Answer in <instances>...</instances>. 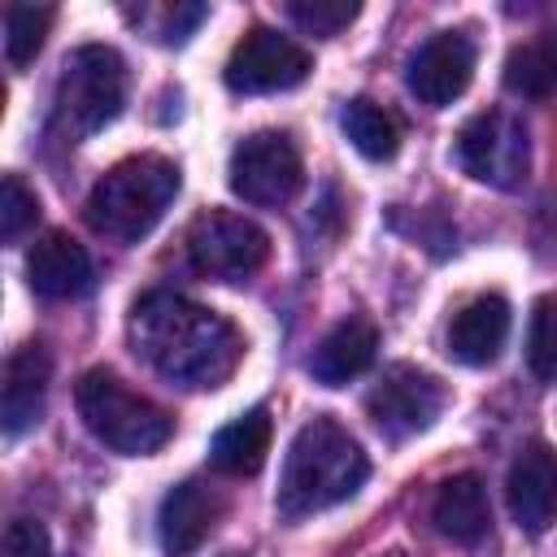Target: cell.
Listing matches in <instances>:
<instances>
[{
    "label": "cell",
    "instance_id": "cell-5",
    "mask_svg": "<svg viewBox=\"0 0 557 557\" xmlns=\"http://www.w3.org/2000/svg\"><path fill=\"white\" fill-rule=\"evenodd\" d=\"M74 405H78V418L87 422V431L122 457H148L174 435V418L144 392L126 387L104 366H96L78 379Z\"/></svg>",
    "mask_w": 557,
    "mask_h": 557
},
{
    "label": "cell",
    "instance_id": "cell-26",
    "mask_svg": "<svg viewBox=\"0 0 557 557\" xmlns=\"http://www.w3.org/2000/svg\"><path fill=\"white\" fill-rule=\"evenodd\" d=\"M0 557H52L48 531L35 518H13L0 540Z\"/></svg>",
    "mask_w": 557,
    "mask_h": 557
},
{
    "label": "cell",
    "instance_id": "cell-15",
    "mask_svg": "<svg viewBox=\"0 0 557 557\" xmlns=\"http://www.w3.org/2000/svg\"><path fill=\"white\" fill-rule=\"evenodd\" d=\"M509 339V300L500 292H483L461 305L448 322V357L461 366H492Z\"/></svg>",
    "mask_w": 557,
    "mask_h": 557
},
{
    "label": "cell",
    "instance_id": "cell-10",
    "mask_svg": "<svg viewBox=\"0 0 557 557\" xmlns=\"http://www.w3.org/2000/svg\"><path fill=\"white\" fill-rule=\"evenodd\" d=\"M444 409V387L418 366H387L366 392V413L387 440H409L426 431Z\"/></svg>",
    "mask_w": 557,
    "mask_h": 557
},
{
    "label": "cell",
    "instance_id": "cell-24",
    "mask_svg": "<svg viewBox=\"0 0 557 557\" xmlns=\"http://www.w3.org/2000/svg\"><path fill=\"white\" fill-rule=\"evenodd\" d=\"M357 13H361V4H352V0H287V17L305 35H322V39L339 35Z\"/></svg>",
    "mask_w": 557,
    "mask_h": 557
},
{
    "label": "cell",
    "instance_id": "cell-16",
    "mask_svg": "<svg viewBox=\"0 0 557 557\" xmlns=\"http://www.w3.org/2000/svg\"><path fill=\"white\" fill-rule=\"evenodd\" d=\"M48 379H52V357H48L44 344H22L4 361V392H0L4 435H22L44 418Z\"/></svg>",
    "mask_w": 557,
    "mask_h": 557
},
{
    "label": "cell",
    "instance_id": "cell-1",
    "mask_svg": "<svg viewBox=\"0 0 557 557\" xmlns=\"http://www.w3.org/2000/svg\"><path fill=\"white\" fill-rule=\"evenodd\" d=\"M126 335L139 361L178 387H222L244 357V339L235 322L178 292L139 296Z\"/></svg>",
    "mask_w": 557,
    "mask_h": 557
},
{
    "label": "cell",
    "instance_id": "cell-6",
    "mask_svg": "<svg viewBox=\"0 0 557 557\" xmlns=\"http://www.w3.org/2000/svg\"><path fill=\"white\" fill-rule=\"evenodd\" d=\"M457 161L474 183L513 191L531 170L527 126L509 109H483L457 131Z\"/></svg>",
    "mask_w": 557,
    "mask_h": 557
},
{
    "label": "cell",
    "instance_id": "cell-2",
    "mask_svg": "<svg viewBox=\"0 0 557 557\" xmlns=\"http://www.w3.org/2000/svg\"><path fill=\"white\" fill-rule=\"evenodd\" d=\"M366 479H370V457L361 453V444L335 418L318 413L292 435L274 500L283 518H309L357 496Z\"/></svg>",
    "mask_w": 557,
    "mask_h": 557
},
{
    "label": "cell",
    "instance_id": "cell-23",
    "mask_svg": "<svg viewBox=\"0 0 557 557\" xmlns=\"http://www.w3.org/2000/svg\"><path fill=\"white\" fill-rule=\"evenodd\" d=\"M527 366L535 379H557V296H540L527 322Z\"/></svg>",
    "mask_w": 557,
    "mask_h": 557
},
{
    "label": "cell",
    "instance_id": "cell-13",
    "mask_svg": "<svg viewBox=\"0 0 557 557\" xmlns=\"http://www.w3.org/2000/svg\"><path fill=\"white\" fill-rule=\"evenodd\" d=\"M91 278H96V270H91L87 248L65 231L39 235L26 252V283L44 300H74L91 287Z\"/></svg>",
    "mask_w": 557,
    "mask_h": 557
},
{
    "label": "cell",
    "instance_id": "cell-28",
    "mask_svg": "<svg viewBox=\"0 0 557 557\" xmlns=\"http://www.w3.org/2000/svg\"><path fill=\"white\" fill-rule=\"evenodd\" d=\"M387 557H405V553H387Z\"/></svg>",
    "mask_w": 557,
    "mask_h": 557
},
{
    "label": "cell",
    "instance_id": "cell-22",
    "mask_svg": "<svg viewBox=\"0 0 557 557\" xmlns=\"http://www.w3.org/2000/svg\"><path fill=\"white\" fill-rule=\"evenodd\" d=\"M52 9L48 4H9L4 9V57L13 70H22L26 61H35V52L48 39L52 26Z\"/></svg>",
    "mask_w": 557,
    "mask_h": 557
},
{
    "label": "cell",
    "instance_id": "cell-14",
    "mask_svg": "<svg viewBox=\"0 0 557 557\" xmlns=\"http://www.w3.org/2000/svg\"><path fill=\"white\" fill-rule=\"evenodd\" d=\"M222 518V496L196 479H183L165 492L161 500V513H157V535H161V548L165 557H187L196 553L209 531L218 527Z\"/></svg>",
    "mask_w": 557,
    "mask_h": 557
},
{
    "label": "cell",
    "instance_id": "cell-21",
    "mask_svg": "<svg viewBox=\"0 0 557 557\" xmlns=\"http://www.w3.org/2000/svg\"><path fill=\"white\" fill-rule=\"evenodd\" d=\"M339 122H344L348 144H352L366 161H392V157H396V148H400V126H396V117H392L383 104H374L370 96L348 100Z\"/></svg>",
    "mask_w": 557,
    "mask_h": 557
},
{
    "label": "cell",
    "instance_id": "cell-7",
    "mask_svg": "<svg viewBox=\"0 0 557 557\" xmlns=\"http://www.w3.org/2000/svg\"><path fill=\"white\" fill-rule=\"evenodd\" d=\"M187 257L200 274L218 283H244L252 278L270 257V235L231 209H205L187 226Z\"/></svg>",
    "mask_w": 557,
    "mask_h": 557
},
{
    "label": "cell",
    "instance_id": "cell-25",
    "mask_svg": "<svg viewBox=\"0 0 557 557\" xmlns=\"http://www.w3.org/2000/svg\"><path fill=\"white\" fill-rule=\"evenodd\" d=\"M35 222H39V196L17 174H4V191H0V239L4 244H17Z\"/></svg>",
    "mask_w": 557,
    "mask_h": 557
},
{
    "label": "cell",
    "instance_id": "cell-19",
    "mask_svg": "<svg viewBox=\"0 0 557 557\" xmlns=\"http://www.w3.org/2000/svg\"><path fill=\"white\" fill-rule=\"evenodd\" d=\"M270 413L265 409H248L239 413L235 422H226L213 444H209V461L213 470L231 474V479H248L265 466V453H270Z\"/></svg>",
    "mask_w": 557,
    "mask_h": 557
},
{
    "label": "cell",
    "instance_id": "cell-17",
    "mask_svg": "<svg viewBox=\"0 0 557 557\" xmlns=\"http://www.w3.org/2000/svg\"><path fill=\"white\" fill-rule=\"evenodd\" d=\"M431 522L444 540L461 544V548H474L487 540L492 531V505H487V487L479 474H453L435 487V500H431Z\"/></svg>",
    "mask_w": 557,
    "mask_h": 557
},
{
    "label": "cell",
    "instance_id": "cell-8",
    "mask_svg": "<svg viewBox=\"0 0 557 557\" xmlns=\"http://www.w3.org/2000/svg\"><path fill=\"white\" fill-rule=\"evenodd\" d=\"M226 183L248 205H287L305 183L300 148L287 131H252L231 148Z\"/></svg>",
    "mask_w": 557,
    "mask_h": 557
},
{
    "label": "cell",
    "instance_id": "cell-20",
    "mask_svg": "<svg viewBox=\"0 0 557 557\" xmlns=\"http://www.w3.org/2000/svg\"><path fill=\"white\" fill-rule=\"evenodd\" d=\"M505 87L527 100L557 96V26L522 39L505 57Z\"/></svg>",
    "mask_w": 557,
    "mask_h": 557
},
{
    "label": "cell",
    "instance_id": "cell-12",
    "mask_svg": "<svg viewBox=\"0 0 557 557\" xmlns=\"http://www.w3.org/2000/svg\"><path fill=\"white\" fill-rule=\"evenodd\" d=\"M509 513L527 535H544L557 522V453L548 444H527L505 479Z\"/></svg>",
    "mask_w": 557,
    "mask_h": 557
},
{
    "label": "cell",
    "instance_id": "cell-9",
    "mask_svg": "<svg viewBox=\"0 0 557 557\" xmlns=\"http://www.w3.org/2000/svg\"><path fill=\"white\" fill-rule=\"evenodd\" d=\"M309 70H313V61L292 35H283L274 26H252L231 48L222 78H226V87L235 96H265V91L300 87L309 78Z\"/></svg>",
    "mask_w": 557,
    "mask_h": 557
},
{
    "label": "cell",
    "instance_id": "cell-3",
    "mask_svg": "<svg viewBox=\"0 0 557 557\" xmlns=\"http://www.w3.org/2000/svg\"><path fill=\"white\" fill-rule=\"evenodd\" d=\"M178 183L183 178L170 157H161V152L126 157L113 170H104L96 178V187L87 191V205H83L87 226L104 239L135 244L165 218V209L178 196Z\"/></svg>",
    "mask_w": 557,
    "mask_h": 557
},
{
    "label": "cell",
    "instance_id": "cell-27",
    "mask_svg": "<svg viewBox=\"0 0 557 557\" xmlns=\"http://www.w3.org/2000/svg\"><path fill=\"white\" fill-rule=\"evenodd\" d=\"M205 13H209L205 4H174V9L161 13V30H157V35H161L165 44H178V39H187V30H191L196 22H205Z\"/></svg>",
    "mask_w": 557,
    "mask_h": 557
},
{
    "label": "cell",
    "instance_id": "cell-4",
    "mask_svg": "<svg viewBox=\"0 0 557 557\" xmlns=\"http://www.w3.org/2000/svg\"><path fill=\"white\" fill-rule=\"evenodd\" d=\"M126 100V65L104 44H83L61 61L57 87H52V113L48 131L65 144H78L109 126L122 113Z\"/></svg>",
    "mask_w": 557,
    "mask_h": 557
},
{
    "label": "cell",
    "instance_id": "cell-18",
    "mask_svg": "<svg viewBox=\"0 0 557 557\" xmlns=\"http://www.w3.org/2000/svg\"><path fill=\"white\" fill-rule=\"evenodd\" d=\"M374 352H379V331H374V322H366V318H344V322H335V326L322 335V344L313 348L309 374H313L318 383H326V387H339V383L357 379L361 370H370Z\"/></svg>",
    "mask_w": 557,
    "mask_h": 557
},
{
    "label": "cell",
    "instance_id": "cell-11",
    "mask_svg": "<svg viewBox=\"0 0 557 557\" xmlns=\"http://www.w3.org/2000/svg\"><path fill=\"white\" fill-rule=\"evenodd\" d=\"M474 61H479V52H474V39H470L466 30H435V35L409 57L405 83H409V91H413L422 104L444 109V104H453V100L470 87Z\"/></svg>",
    "mask_w": 557,
    "mask_h": 557
}]
</instances>
